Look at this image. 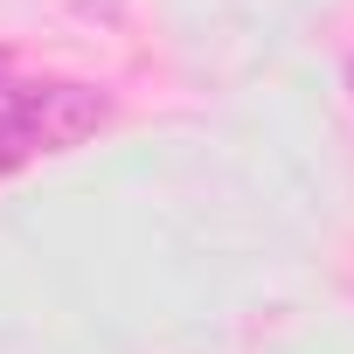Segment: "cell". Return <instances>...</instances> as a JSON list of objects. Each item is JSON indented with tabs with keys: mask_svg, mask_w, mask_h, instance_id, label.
Returning a JSON list of instances; mask_svg holds the SVG:
<instances>
[{
	"mask_svg": "<svg viewBox=\"0 0 354 354\" xmlns=\"http://www.w3.org/2000/svg\"><path fill=\"white\" fill-rule=\"evenodd\" d=\"M104 97L84 84H0V174L35 153H63L104 125Z\"/></svg>",
	"mask_w": 354,
	"mask_h": 354,
	"instance_id": "6da1fadb",
	"label": "cell"
},
{
	"mask_svg": "<svg viewBox=\"0 0 354 354\" xmlns=\"http://www.w3.org/2000/svg\"><path fill=\"white\" fill-rule=\"evenodd\" d=\"M0 77H8V56H0Z\"/></svg>",
	"mask_w": 354,
	"mask_h": 354,
	"instance_id": "7a4b0ae2",
	"label": "cell"
}]
</instances>
